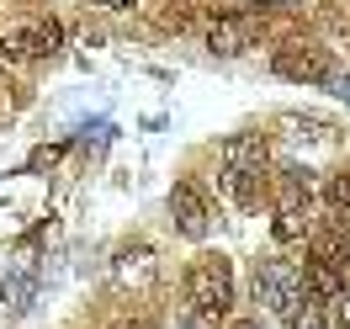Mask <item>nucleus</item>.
<instances>
[{"mask_svg": "<svg viewBox=\"0 0 350 329\" xmlns=\"http://www.w3.org/2000/svg\"><path fill=\"white\" fill-rule=\"evenodd\" d=\"M186 303H191L197 319H213V324L228 313V303H234V271H228L223 255H202L186 271Z\"/></svg>", "mask_w": 350, "mask_h": 329, "instance_id": "1", "label": "nucleus"}, {"mask_svg": "<svg viewBox=\"0 0 350 329\" xmlns=\"http://www.w3.org/2000/svg\"><path fill=\"white\" fill-rule=\"evenodd\" d=\"M255 303L271 308V313H292L297 298H303V271L292 261H255Z\"/></svg>", "mask_w": 350, "mask_h": 329, "instance_id": "2", "label": "nucleus"}, {"mask_svg": "<svg viewBox=\"0 0 350 329\" xmlns=\"http://www.w3.org/2000/svg\"><path fill=\"white\" fill-rule=\"evenodd\" d=\"M59 43H64V27L59 22H22V27L0 32V59H11V64L48 59V53H59Z\"/></svg>", "mask_w": 350, "mask_h": 329, "instance_id": "3", "label": "nucleus"}, {"mask_svg": "<svg viewBox=\"0 0 350 329\" xmlns=\"http://www.w3.org/2000/svg\"><path fill=\"white\" fill-rule=\"evenodd\" d=\"M276 75L297 80V85H329L334 80V59H329V48L286 43V48H276Z\"/></svg>", "mask_w": 350, "mask_h": 329, "instance_id": "4", "label": "nucleus"}, {"mask_svg": "<svg viewBox=\"0 0 350 329\" xmlns=\"http://www.w3.org/2000/svg\"><path fill=\"white\" fill-rule=\"evenodd\" d=\"M265 165H271V144H265L260 133H234V138H223V176H265Z\"/></svg>", "mask_w": 350, "mask_h": 329, "instance_id": "5", "label": "nucleus"}, {"mask_svg": "<svg viewBox=\"0 0 350 329\" xmlns=\"http://www.w3.org/2000/svg\"><path fill=\"white\" fill-rule=\"evenodd\" d=\"M255 32H260L255 16H218V22L207 27V48L213 53H244V48L255 43Z\"/></svg>", "mask_w": 350, "mask_h": 329, "instance_id": "6", "label": "nucleus"}, {"mask_svg": "<svg viewBox=\"0 0 350 329\" xmlns=\"http://www.w3.org/2000/svg\"><path fill=\"white\" fill-rule=\"evenodd\" d=\"M170 213H175V223H180L186 239H202V234H207V202H202V192L191 181H180L170 192Z\"/></svg>", "mask_w": 350, "mask_h": 329, "instance_id": "7", "label": "nucleus"}, {"mask_svg": "<svg viewBox=\"0 0 350 329\" xmlns=\"http://www.w3.org/2000/svg\"><path fill=\"white\" fill-rule=\"evenodd\" d=\"M313 261H324L329 271L350 276V234H345V223H324V228L313 234Z\"/></svg>", "mask_w": 350, "mask_h": 329, "instance_id": "8", "label": "nucleus"}, {"mask_svg": "<svg viewBox=\"0 0 350 329\" xmlns=\"http://www.w3.org/2000/svg\"><path fill=\"white\" fill-rule=\"evenodd\" d=\"M303 292H308V298H319V303H334V298L345 292V276L329 271L324 261H308L303 265Z\"/></svg>", "mask_w": 350, "mask_h": 329, "instance_id": "9", "label": "nucleus"}, {"mask_svg": "<svg viewBox=\"0 0 350 329\" xmlns=\"http://www.w3.org/2000/svg\"><path fill=\"white\" fill-rule=\"evenodd\" d=\"M271 234H276V244H297L303 234H313V207H276Z\"/></svg>", "mask_w": 350, "mask_h": 329, "instance_id": "10", "label": "nucleus"}, {"mask_svg": "<svg viewBox=\"0 0 350 329\" xmlns=\"http://www.w3.org/2000/svg\"><path fill=\"white\" fill-rule=\"evenodd\" d=\"M286 329H329V303H319V298H297V308L286 313Z\"/></svg>", "mask_w": 350, "mask_h": 329, "instance_id": "11", "label": "nucleus"}, {"mask_svg": "<svg viewBox=\"0 0 350 329\" xmlns=\"http://www.w3.org/2000/svg\"><path fill=\"white\" fill-rule=\"evenodd\" d=\"M282 128H286V138H313V144H324V138H334V128L329 122H319V117H282Z\"/></svg>", "mask_w": 350, "mask_h": 329, "instance_id": "12", "label": "nucleus"}, {"mask_svg": "<svg viewBox=\"0 0 350 329\" xmlns=\"http://www.w3.org/2000/svg\"><path fill=\"white\" fill-rule=\"evenodd\" d=\"M324 197H329V207H334V213H345V218H350V170H334V176H329Z\"/></svg>", "mask_w": 350, "mask_h": 329, "instance_id": "13", "label": "nucleus"}, {"mask_svg": "<svg viewBox=\"0 0 350 329\" xmlns=\"http://www.w3.org/2000/svg\"><path fill=\"white\" fill-rule=\"evenodd\" d=\"M329 329H350V287L334 298V313H329Z\"/></svg>", "mask_w": 350, "mask_h": 329, "instance_id": "14", "label": "nucleus"}, {"mask_svg": "<svg viewBox=\"0 0 350 329\" xmlns=\"http://www.w3.org/2000/svg\"><path fill=\"white\" fill-rule=\"evenodd\" d=\"M228 329H265L260 319H239V324H228Z\"/></svg>", "mask_w": 350, "mask_h": 329, "instance_id": "15", "label": "nucleus"}, {"mask_svg": "<svg viewBox=\"0 0 350 329\" xmlns=\"http://www.w3.org/2000/svg\"><path fill=\"white\" fill-rule=\"evenodd\" d=\"M101 5H111V11H122V5H128V0H101Z\"/></svg>", "mask_w": 350, "mask_h": 329, "instance_id": "16", "label": "nucleus"}, {"mask_svg": "<svg viewBox=\"0 0 350 329\" xmlns=\"http://www.w3.org/2000/svg\"><path fill=\"white\" fill-rule=\"evenodd\" d=\"M122 329H149V324H122Z\"/></svg>", "mask_w": 350, "mask_h": 329, "instance_id": "17", "label": "nucleus"}]
</instances>
